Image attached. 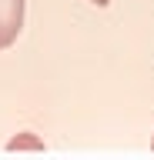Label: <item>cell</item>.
Here are the masks:
<instances>
[{
	"instance_id": "3",
	"label": "cell",
	"mask_w": 154,
	"mask_h": 160,
	"mask_svg": "<svg viewBox=\"0 0 154 160\" xmlns=\"http://www.w3.org/2000/svg\"><path fill=\"white\" fill-rule=\"evenodd\" d=\"M91 3H97V7H107V3H111V0H91Z\"/></svg>"
},
{
	"instance_id": "2",
	"label": "cell",
	"mask_w": 154,
	"mask_h": 160,
	"mask_svg": "<svg viewBox=\"0 0 154 160\" xmlns=\"http://www.w3.org/2000/svg\"><path fill=\"white\" fill-rule=\"evenodd\" d=\"M7 150H44V140L34 137V133H17V137L7 143Z\"/></svg>"
},
{
	"instance_id": "1",
	"label": "cell",
	"mask_w": 154,
	"mask_h": 160,
	"mask_svg": "<svg viewBox=\"0 0 154 160\" xmlns=\"http://www.w3.org/2000/svg\"><path fill=\"white\" fill-rule=\"evenodd\" d=\"M24 30V0H0V50H7Z\"/></svg>"
},
{
	"instance_id": "4",
	"label": "cell",
	"mask_w": 154,
	"mask_h": 160,
	"mask_svg": "<svg viewBox=\"0 0 154 160\" xmlns=\"http://www.w3.org/2000/svg\"><path fill=\"white\" fill-rule=\"evenodd\" d=\"M151 147H154V140H151Z\"/></svg>"
}]
</instances>
